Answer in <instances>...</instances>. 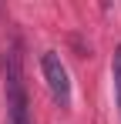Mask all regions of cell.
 Instances as JSON below:
<instances>
[{"label":"cell","instance_id":"obj_1","mask_svg":"<svg viewBox=\"0 0 121 124\" xmlns=\"http://www.w3.org/2000/svg\"><path fill=\"white\" fill-rule=\"evenodd\" d=\"M3 77H7V121L10 124H34L30 121V101H27V87H24V70H20V54L10 50L3 61Z\"/></svg>","mask_w":121,"mask_h":124},{"label":"cell","instance_id":"obj_2","mask_svg":"<svg viewBox=\"0 0 121 124\" xmlns=\"http://www.w3.org/2000/svg\"><path fill=\"white\" fill-rule=\"evenodd\" d=\"M40 70H44V81H47V91L51 97L57 101V107H71V77H67V67L54 50H47L40 57Z\"/></svg>","mask_w":121,"mask_h":124},{"label":"cell","instance_id":"obj_3","mask_svg":"<svg viewBox=\"0 0 121 124\" xmlns=\"http://www.w3.org/2000/svg\"><path fill=\"white\" fill-rule=\"evenodd\" d=\"M111 84H114V104H118V114H121V47L111 57Z\"/></svg>","mask_w":121,"mask_h":124}]
</instances>
